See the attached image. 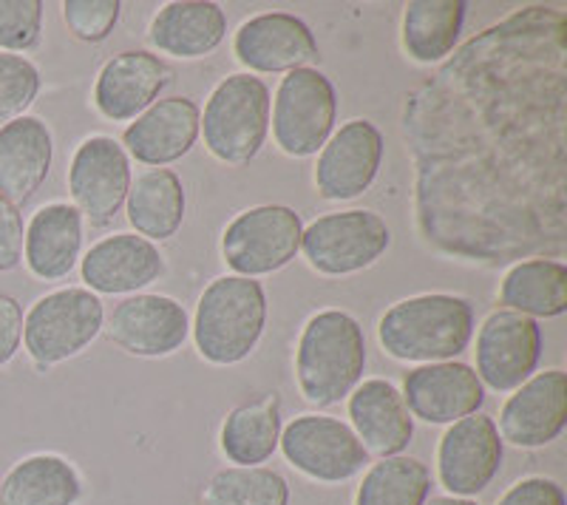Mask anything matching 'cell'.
Returning <instances> with one entry per match:
<instances>
[{
    "instance_id": "obj_1",
    "label": "cell",
    "mask_w": 567,
    "mask_h": 505,
    "mask_svg": "<svg viewBox=\"0 0 567 505\" xmlns=\"http://www.w3.org/2000/svg\"><path fill=\"white\" fill-rule=\"evenodd\" d=\"M414 221L434 252L505 267L567 250V14L525 7L406 94Z\"/></svg>"
},
{
    "instance_id": "obj_2",
    "label": "cell",
    "mask_w": 567,
    "mask_h": 505,
    "mask_svg": "<svg viewBox=\"0 0 567 505\" xmlns=\"http://www.w3.org/2000/svg\"><path fill=\"white\" fill-rule=\"evenodd\" d=\"M474 307L452 292H423L389 307L378 321V341L394 361L443 363L468 350Z\"/></svg>"
},
{
    "instance_id": "obj_3",
    "label": "cell",
    "mask_w": 567,
    "mask_h": 505,
    "mask_svg": "<svg viewBox=\"0 0 567 505\" xmlns=\"http://www.w3.org/2000/svg\"><path fill=\"white\" fill-rule=\"evenodd\" d=\"M367 370V336L358 318L321 310L303 324L296 347V381L307 403L336 406L361 383Z\"/></svg>"
},
{
    "instance_id": "obj_4",
    "label": "cell",
    "mask_w": 567,
    "mask_h": 505,
    "mask_svg": "<svg viewBox=\"0 0 567 505\" xmlns=\"http://www.w3.org/2000/svg\"><path fill=\"white\" fill-rule=\"evenodd\" d=\"M267 327V292L261 281L245 276H219L202 290L196 305V352L213 367L247 361Z\"/></svg>"
},
{
    "instance_id": "obj_5",
    "label": "cell",
    "mask_w": 567,
    "mask_h": 505,
    "mask_svg": "<svg viewBox=\"0 0 567 505\" xmlns=\"http://www.w3.org/2000/svg\"><path fill=\"white\" fill-rule=\"evenodd\" d=\"M205 148L225 165H250L270 134V89L252 74H230L207 97L199 117Z\"/></svg>"
},
{
    "instance_id": "obj_6",
    "label": "cell",
    "mask_w": 567,
    "mask_h": 505,
    "mask_svg": "<svg viewBox=\"0 0 567 505\" xmlns=\"http://www.w3.org/2000/svg\"><path fill=\"white\" fill-rule=\"evenodd\" d=\"M105 307L85 287H60L38 298L23 316V347L38 372L78 358L103 332Z\"/></svg>"
},
{
    "instance_id": "obj_7",
    "label": "cell",
    "mask_w": 567,
    "mask_h": 505,
    "mask_svg": "<svg viewBox=\"0 0 567 505\" xmlns=\"http://www.w3.org/2000/svg\"><path fill=\"white\" fill-rule=\"evenodd\" d=\"M303 221L287 205H258L227 221L221 234V261L233 276L258 279L284 270L301 252Z\"/></svg>"
},
{
    "instance_id": "obj_8",
    "label": "cell",
    "mask_w": 567,
    "mask_h": 505,
    "mask_svg": "<svg viewBox=\"0 0 567 505\" xmlns=\"http://www.w3.org/2000/svg\"><path fill=\"white\" fill-rule=\"evenodd\" d=\"M338 94L318 69H296L281 78L272 103V140L292 159L316 156L336 131Z\"/></svg>"
},
{
    "instance_id": "obj_9",
    "label": "cell",
    "mask_w": 567,
    "mask_h": 505,
    "mask_svg": "<svg viewBox=\"0 0 567 505\" xmlns=\"http://www.w3.org/2000/svg\"><path fill=\"white\" fill-rule=\"evenodd\" d=\"M392 245V230L374 210H338L303 227L301 252L307 265L329 279L367 270Z\"/></svg>"
},
{
    "instance_id": "obj_10",
    "label": "cell",
    "mask_w": 567,
    "mask_h": 505,
    "mask_svg": "<svg viewBox=\"0 0 567 505\" xmlns=\"http://www.w3.org/2000/svg\"><path fill=\"white\" fill-rule=\"evenodd\" d=\"M284 461L303 477L338 486L369 466V454L349 423L332 415H298L281 429Z\"/></svg>"
},
{
    "instance_id": "obj_11",
    "label": "cell",
    "mask_w": 567,
    "mask_h": 505,
    "mask_svg": "<svg viewBox=\"0 0 567 505\" xmlns=\"http://www.w3.org/2000/svg\"><path fill=\"white\" fill-rule=\"evenodd\" d=\"M69 194L91 227H109L131 190V156L114 136L94 134L78 145L69 165Z\"/></svg>"
},
{
    "instance_id": "obj_12",
    "label": "cell",
    "mask_w": 567,
    "mask_h": 505,
    "mask_svg": "<svg viewBox=\"0 0 567 505\" xmlns=\"http://www.w3.org/2000/svg\"><path fill=\"white\" fill-rule=\"evenodd\" d=\"M503 437L494 418L468 415L445 429L437 443V480L452 497H477L503 468Z\"/></svg>"
},
{
    "instance_id": "obj_13",
    "label": "cell",
    "mask_w": 567,
    "mask_h": 505,
    "mask_svg": "<svg viewBox=\"0 0 567 505\" xmlns=\"http://www.w3.org/2000/svg\"><path fill=\"white\" fill-rule=\"evenodd\" d=\"M383 134L369 120H349L332 131L312 171L321 199L349 202L367 194L383 163Z\"/></svg>"
},
{
    "instance_id": "obj_14",
    "label": "cell",
    "mask_w": 567,
    "mask_h": 505,
    "mask_svg": "<svg viewBox=\"0 0 567 505\" xmlns=\"http://www.w3.org/2000/svg\"><path fill=\"white\" fill-rule=\"evenodd\" d=\"M477 378L494 392H514L539 367L542 330L534 318L511 310L491 312L477 332Z\"/></svg>"
},
{
    "instance_id": "obj_15",
    "label": "cell",
    "mask_w": 567,
    "mask_h": 505,
    "mask_svg": "<svg viewBox=\"0 0 567 505\" xmlns=\"http://www.w3.org/2000/svg\"><path fill=\"white\" fill-rule=\"evenodd\" d=\"M105 330L128 355L168 358L185 347L190 336V316L176 298L136 292L114 307Z\"/></svg>"
},
{
    "instance_id": "obj_16",
    "label": "cell",
    "mask_w": 567,
    "mask_h": 505,
    "mask_svg": "<svg viewBox=\"0 0 567 505\" xmlns=\"http://www.w3.org/2000/svg\"><path fill=\"white\" fill-rule=\"evenodd\" d=\"M233 54L245 69L258 74H290L296 69H316L321 60L312 29L301 18L287 12L256 14L245 20L233 38Z\"/></svg>"
},
{
    "instance_id": "obj_17",
    "label": "cell",
    "mask_w": 567,
    "mask_h": 505,
    "mask_svg": "<svg viewBox=\"0 0 567 505\" xmlns=\"http://www.w3.org/2000/svg\"><path fill=\"white\" fill-rule=\"evenodd\" d=\"M403 403L409 415L432 426H452L477 415L485 403V387L468 363H420L403 375Z\"/></svg>"
},
{
    "instance_id": "obj_18",
    "label": "cell",
    "mask_w": 567,
    "mask_h": 505,
    "mask_svg": "<svg viewBox=\"0 0 567 505\" xmlns=\"http://www.w3.org/2000/svg\"><path fill=\"white\" fill-rule=\"evenodd\" d=\"M567 426V375L545 370L530 375L511 392L499 409L496 432L516 449H542L554 443Z\"/></svg>"
},
{
    "instance_id": "obj_19",
    "label": "cell",
    "mask_w": 567,
    "mask_h": 505,
    "mask_svg": "<svg viewBox=\"0 0 567 505\" xmlns=\"http://www.w3.org/2000/svg\"><path fill=\"white\" fill-rule=\"evenodd\" d=\"M80 276L94 296H136L165 276V256L136 234H114L80 256Z\"/></svg>"
},
{
    "instance_id": "obj_20",
    "label": "cell",
    "mask_w": 567,
    "mask_h": 505,
    "mask_svg": "<svg viewBox=\"0 0 567 505\" xmlns=\"http://www.w3.org/2000/svg\"><path fill=\"white\" fill-rule=\"evenodd\" d=\"M174 83V69L151 52H120L100 69L94 109L109 123H134Z\"/></svg>"
},
{
    "instance_id": "obj_21",
    "label": "cell",
    "mask_w": 567,
    "mask_h": 505,
    "mask_svg": "<svg viewBox=\"0 0 567 505\" xmlns=\"http://www.w3.org/2000/svg\"><path fill=\"white\" fill-rule=\"evenodd\" d=\"M202 109L190 97L156 100L123 131L125 154L151 168L179 163L199 140Z\"/></svg>"
},
{
    "instance_id": "obj_22",
    "label": "cell",
    "mask_w": 567,
    "mask_h": 505,
    "mask_svg": "<svg viewBox=\"0 0 567 505\" xmlns=\"http://www.w3.org/2000/svg\"><path fill=\"white\" fill-rule=\"evenodd\" d=\"M349 421L369 457H398L414 437V418L394 383L369 378L349 395Z\"/></svg>"
},
{
    "instance_id": "obj_23",
    "label": "cell",
    "mask_w": 567,
    "mask_h": 505,
    "mask_svg": "<svg viewBox=\"0 0 567 505\" xmlns=\"http://www.w3.org/2000/svg\"><path fill=\"white\" fill-rule=\"evenodd\" d=\"M54 140L40 117L23 114L0 128V196L23 208L52 171Z\"/></svg>"
},
{
    "instance_id": "obj_24",
    "label": "cell",
    "mask_w": 567,
    "mask_h": 505,
    "mask_svg": "<svg viewBox=\"0 0 567 505\" xmlns=\"http://www.w3.org/2000/svg\"><path fill=\"white\" fill-rule=\"evenodd\" d=\"M83 252V216L69 202H49L29 219L23 261L40 281L65 279Z\"/></svg>"
},
{
    "instance_id": "obj_25",
    "label": "cell",
    "mask_w": 567,
    "mask_h": 505,
    "mask_svg": "<svg viewBox=\"0 0 567 505\" xmlns=\"http://www.w3.org/2000/svg\"><path fill=\"white\" fill-rule=\"evenodd\" d=\"M227 38V14L210 0H176L162 7L148 27V43L159 54L199 60L213 54Z\"/></svg>"
},
{
    "instance_id": "obj_26",
    "label": "cell",
    "mask_w": 567,
    "mask_h": 505,
    "mask_svg": "<svg viewBox=\"0 0 567 505\" xmlns=\"http://www.w3.org/2000/svg\"><path fill=\"white\" fill-rule=\"evenodd\" d=\"M83 477L60 454H29L0 480V505H78Z\"/></svg>"
},
{
    "instance_id": "obj_27",
    "label": "cell",
    "mask_w": 567,
    "mask_h": 505,
    "mask_svg": "<svg viewBox=\"0 0 567 505\" xmlns=\"http://www.w3.org/2000/svg\"><path fill=\"white\" fill-rule=\"evenodd\" d=\"M185 185L168 168H151L131 182L125 214L136 236L148 241L174 239L185 221Z\"/></svg>"
},
{
    "instance_id": "obj_28",
    "label": "cell",
    "mask_w": 567,
    "mask_h": 505,
    "mask_svg": "<svg viewBox=\"0 0 567 505\" xmlns=\"http://www.w3.org/2000/svg\"><path fill=\"white\" fill-rule=\"evenodd\" d=\"M499 305L528 318H559L567 310V267L556 259H525L508 267Z\"/></svg>"
},
{
    "instance_id": "obj_29",
    "label": "cell",
    "mask_w": 567,
    "mask_h": 505,
    "mask_svg": "<svg viewBox=\"0 0 567 505\" xmlns=\"http://www.w3.org/2000/svg\"><path fill=\"white\" fill-rule=\"evenodd\" d=\"M281 429V401L278 395H267L233 409L221 423L219 449L233 466H261L278 452Z\"/></svg>"
},
{
    "instance_id": "obj_30",
    "label": "cell",
    "mask_w": 567,
    "mask_h": 505,
    "mask_svg": "<svg viewBox=\"0 0 567 505\" xmlns=\"http://www.w3.org/2000/svg\"><path fill=\"white\" fill-rule=\"evenodd\" d=\"M465 23L463 0H414L403 12V52L414 63H443L457 49Z\"/></svg>"
},
{
    "instance_id": "obj_31",
    "label": "cell",
    "mask_w": 567,
    "mask_h": 505,
    "mask_svg": "<svg viewBox=\"0 0 567 505\" xmlns=\"http://www.w3.org/2000/svg\"><path fill=\"white\" fill-rule=\"evenodd\" d=\"M432 497V468L398 454L372 463L354 492V505H425Z\"/></svg>"
},
{
    "instance_id": "obj_32",
    "label": "cell",
    "mask_w": 567,
    "mask_h": 505,
    "mask_svg": "<svg viewBox=\"0 0 567 505\" xmlns=\"http://www.w3.org/2000/svg\"><path fill=\"white\" fill-rule=\"evenodd\" d=\"M202 505H290V483L267 466H227L205 483Z\"/></svg>"
},
{
    "instance_id": "obj_33",
    "label": "cell",
    "mask_w": 567,
    "mask_h": 505,
    "mask_svg": "<svg viewBox=\"0 0 567 505\" xmlns=\"http://www.w3.org/2000/svg\"><path fill=\"white\" fill-rule=\"evenodd\" d=\"M40 94L38 65L23 54L0 52V128L23 117Z\"/></svg>"
},
{
    "instance_id": "obj_34",
    "label": "cell",
    "mask_w": 567,
    "mask_h": 505,
    "mask_svg": "<svg viewBox=\"0 0 567 505\" xmlns=\"http://www.w3.org/2000/svg\"><path fill=\"white\" fill-rule=\"evenodd\" d=\"M43 9L40 0H0V52L23 54L38 49Z\"/></svg>"
},
{
    "instance_id": "obj_35",
    "label": "cell",
    "mask_w": 567,
    "mask_h": 505,
    "mask_svg": "<svg viewBox=\"0 0 567 505\" xmlns=\"http://www.w3.org/2000/svg\"><path fill=\"white\" fill-rule=\"evenodd\" d=\"M123 14L120 0H65L63 20L69 32L83 43H103Z\"/></svg>"
},
{
    "instance_id": "obj_36",
    "label": "cell",
    "mask_w": 567,
    "mask_h": 505,
    "mask_svg": "<svg viewBox=\"0 0 567 505\" xmlns=\"http://www.w3.org/2000/svg\"><path fill=\"white\" fill-rule=\"evenodd\" d=\"M496 505H567V497L556 480L523 477L496 499Z\"/></svg>"
},
{
    "instance_id": "obj_37",
    "label": "cell",
    "mask_w": 567,
    "mask_h": 505,
    "mask_svg": "<svg viewBox=\"0 0 567 505\" xmlns=\"http://www.w3.org/2000/svg\"><path fill=\"white\" fill-rule=\"evenodd\" d=\"M23 216L14 205L0 196V272H9L23 261Z\"/></svg>"
},
{
    "instance_id": "obj_38",
    "label": "cell",
    "mask_w": 567,
    "mask_h": 505,
    "mask_svg": "<svg viewBox=\"0 0 567 505\" xmlns=\"http://www.w3.org/2000/svg\"><path fill=\"white\" fill-rule=\"evenodd\" d=\"M23 343V307L18 298L0 292V370L14 361Z\"/></svg>"
},
{
    "instance_id": "obj_39",
    "label": "cell",
    "mask_w": 567,
    "mask_h": 505,
    "mask_svg": "<svg viewBox=\"0 0 567 505\" xmlns=\"http://www.w3.org/2000/svg\"><path fill=\"white\" fill-rule=\"evenodd\" d=\"M425 505H480L468 497H452V494H445V497H429Z\"/></svg>"
}]
</instances>
